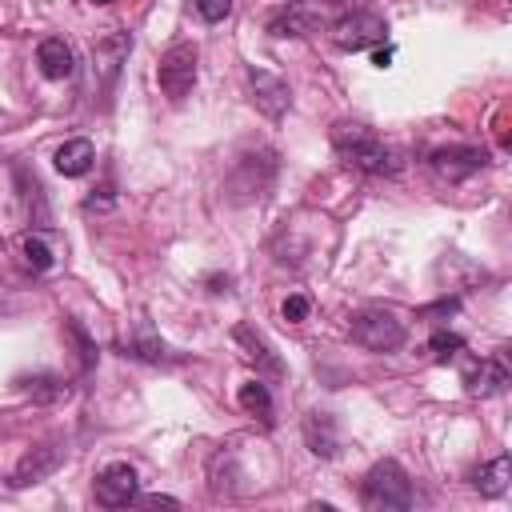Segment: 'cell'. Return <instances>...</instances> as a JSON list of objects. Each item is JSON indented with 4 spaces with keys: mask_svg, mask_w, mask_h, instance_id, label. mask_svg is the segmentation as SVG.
Returning a JSON list of instances; mask_svg holds the SVG:
<instances>
[{
    "mask_svg": "<svg viewBox=\"0 0 512 512\" xmlns=\"http://www.w3.org/2000/svg\"><path fill=\"white\" fill-rule=\"evenodd\" d=\"M332 148H336V156H340L348 168H356V172H368V176H388V172H396V160H392L388 144H384L372 128H364V124H356V120L332 124Z\"/></svg>",
    "mask_w": 512,
    "mask_h": 512,
    "instance_id": "cell-1",
    "label": "cell"
},
{
    "mask_svg": "<svg viewBox=\"0 0 512 512\" xmlns=\"http://www.w3.org/2000/svg\"><path fill=\"white\" fill-rule=\"evenodd\" d=\"M360 500L368 512H404L412 508V480L396 460H376L360 484Z\"/></svg>",
    "mask_w": 512,
    "mask_h": 512,
    "instance_id": "cell-2",
    "label": "cell"
},
{
    "mask_svg": "<svg viewBox=\"0 0 512 512\" xmlns=\"http://www.w3.org/2000/svg\"><path fill=\"white\" fill-rule=\"evenodd\" d=\"M352 340L368 352H392L404 344V320L388 308H364L352 316Z\"/></svg>",
    "mask_w": 512,
    "mask_h": 512,
    "instance_id": "cell-3",
    "label": "cell"
},
{
    "mask_svg": "<svg viewBox=\"0 0 512 512\" xmlns=\"http://www.w3.org/2000/svg\"><path fill=\"white\" fill-rule=\"evenodd\" d=\"M196 44H172L164 56H160V68H156V80H160V92L168 100H184L196 84Z\"/></svg>",
    "mask_w": 512,
    "mask_h": 512,
    "instance_id": "cell-4",
    "label": "cell"
},
{
    "mask_svg": "<svg viewBox=\"0 0 512 512\" xmlns=\"http://www.w3.org/2000/svg\"><path fill=\"white\" fill-rule=\"evenodd\" d=\"M384 36H388V24H384V16H376V12H364V8H356V12H344V16L332 24V40H336V48H340V52H364V48L380 44Z\"/></svg>",
    "mask_w": 512,
    "mask_h": 512,
    "instance_id": "cell-5",
    "label": "cell"
},
{
    "mask_svg": "<svg viewBox=\"0 0 512 512\" xmlns=\"http://www.w3.org/2000/svg\"><path fill=\"white\" fill-rule=\"evenodd\" d=\"M136 488H140L136 468H132V464H124V460L104 464V468L96 472V484H92L96 504H104V508H128V504L136 500Z\"/></svg>",
    "mask_w": 512,
    "mask_h": 512,
    "instance_id": "cell-6",
    "label": "cell"
},
{
    "mask_svg": "<svg viewBox=\"0 0 512 512\" xmlns=\"http://www.w3.org/2000/svg\"><path fill=\"white\" fill-rule=\"evenodd\" d=\"M480 168H488V152L472 148V144H452V148H436L432 152V172L448 184H460L468 176H476Z\"/></svg>",
    "mask_w": 512,
    "mask_h": 512,
    "instance_id": "cell-7",
    "label": "cell"
},
{
    "mask_svg": "<svg viewBox=\"0 0 512 512\" xmlns=\"http://www.w3.org/2000/svg\"><path fill=\"white\" fill-rule=\"evenodd\" d=\"M60 464H64V448H60V444H40V448H32V452L20 456V464L12 468L8 484H12V488H28V484H36V480H48Z\"/></svg>",
    "mask_w": 512,
    "mask_h": 512,
    "instance_id": "cell-8",
    "label": "cell"
},
{
    "mask_svg": "<svg viewBox=\"0 0 512 512\" xmlns=\"http://www.w3.org/2000/svg\"><path fill=\"white\" fill-rule=\"evenodd\" d=\"M248 84H252V100H256V108H260L264 116L280 120V116L288 112L292 92H288V84H284L280 76H272V72H264V68H248Z\"/></svg>",
    "mask_w": 512,
    "mask_h": 512,
    "instance_id": "cell-9",
    "label": "cell"
},
{
    "mask_svg": "<svg viewBox=\"0 0 512 512\" xmlns=\"http://www.w3.org/2000/svg\"><path fill=\"white\" fill-rule=\"evenodd\" d=\"M464 388H468L472 396H500V392L508 388V364H504V356L496 352V356L472 360V364L464 368Z\"/></svg>",
    "mask_w": 512,
    "mask_h": 512,
    "instance_id": "cell-10",
    "label": "cell"
},
{
    "mask_svg": "<svg viewBox=\"0 0 512 512\" xmlns=\"http://www.w3.org/2000/svg\"><path fill=\"white\" fill-rule=\"evenodd\" d=\"M36 64H40V72L48 80H68L76 72V52H72V44L64 36H48L36 48Z\"/></svg>",
    "mask_w": 512,
    "mask_h": 512,
    "instance_id": "cell-11",
    "label": "cell"
},
{
    "mask_svg": "<svg viewBox=\"0 0 512 512\" xmlns=\"http://www.w3.org/2000/svg\"><path fill=\"white\" fill-rule=\"evenodd\" d=\"M128 48H132V36H128V32H108L104 40H96V72H100V80H104V92L112 88L120 64L128 60Z\"/></svg>",
    "mask_w": 512,
    "mask_h": 512,
    "instance_id": "cell-12",
    "label": "cell"
},
{
    "mask_svg": "<svg viewBox=\"0 0 512 512\" xmlns=\"http://www.w3.org/2000/svg\"><path fill=\"white\" fill-rule=\"evenodd\" d=\"M232 340L244 348V356L260 368V372H268V376H284V364H280V356L268 348V340L252 328V324H236V332H232Z\"/></svg>",
    "mask_w": 512,
    "mask_h": 512,
    "instance_id": "cell-13",
    "label": "cell"
},
{
    "mask_svg": "<svg viewBox=\"0 0 512 512\" xmlns=\"http://www.w3.org/2000/svg\"><path fill=\"white\" fill-rule=\"evenodd\" d=\"M52 164H56V172H60V176H84V172L96 164V148H92V140H84V136L64 140V144L56 148Z\"/></svg>",
    "mask_w": 512,
    "mask_h": 512,
    "instance_id": "cell-14",
    "label": "cell"
},
{
    "mask_svg": "<svg viewBox=\"0 0 512 512\" xmlns=\"http://www.w3.org/2000/svg\"><path fill=\"white\" fill-rule=\"evenodd\" d=\"M304 440H308V448H312L316 456L332 460V456H336V448H340L336 420H332L328 412H308V420H304Z\"/></svg>",
    "mask_w": 512,
    "mask_h": 512,
    "instance_id": "cell-15",
    "label": "cell"
},
{
    "mask_svg": "<svg viewBox=\"0 0 512 512\" xmlns=\"http://www.w3.org/2000/svg\"><path fill=\"white\" fill-rule=\"evenodd\" d=\"M236 400H240V408H244L248 416H256L260 424H272V392H268V384H264L260 376L248 380V384H240Z\"/></svg>",
    "mask_w": 512,
    "mask_h": 512,
    "instance_id": "cell-16",
    "label": "cell"
},
{
    "mask_svg": "<svg viewBox=\"0 0 512 512\" xmlns=\"http://www.w3.org/2000/svg\"><path fill=\"white\" fill-rule=\"evenodd\" d=\"M508 456H496V460H488L484 468H476L472 472V488L480 492V496H504L508 492Z\"/></svg>",
    "mask_w": 512,
    "mask_h": 512,
    "instance_id": "cell-17",
    "label": "cell"
},
{
    "mask_svg": "<svg viewBox=\"0 0 512 512\" xmlns=\"http://www.w3.org/2000/svg\"><path fill=\"white\" fill-rule=\"evenodd\" d=\"M120 348H124V356H136V360H148V364H160V360H164V344L156 340V332H152L148 320H140V324H136V336L124 340Z\"/></svg>",
    "mask_w": 512,
    "mask_h": 512,
    "instance_id": "cell-18",
    "label": "cell"
},
{
    "mask_svg": "<svg viewBox=\"0 0 512 512\" xmlns=\"http://www.w3.org/2000/svg\"><path fill=\"white\" fill-rule=\"evenodd\" d=\"M20 256H24V264H28L32 272H48V268L56 264V252H52V244H48L44 232H28V236L20 240Z\"/></svg>",
    "mask_w": 512,
    "mask_h": 512,
    "instance_id": "cell-19",
    "label": "cell"
},
{
    "mask_svg": "<svg viewBox=\"0 0 512 512\" xmlns=\"http://www.w3.org/2000/svg\"><path fill=\"white\" fill-rule=\"evenodd\" d=\"M428 348H432V356L440 360V364H448L460 348H464V340L456 336V332H432V340H428Z\"/></svg>",
    "mask_w": 512,
    "mask_h": 512,
    "instance_id": "cell-20",
    "label": "cell"
},
{
    "mask_svg": "<svg viewBox=\"0 0 512 512\" xmlns=\"http://www.w3.org/2000/svg\"><path fill=\"white\" fill-rule=\"evenodd\" d=\"M192 8L200 12V20H208V24H220V20L232 12V0H192Z\"/></svg>",
    "mask_w": 512,
    "mask_h": 512,
    "instance_id": "cell-21",
    "label": "cell"
},
{
    "mask_svg": "<svg viewBox=\"0 0 512 512\" xmlns=\"http://www.w3.org/2000/svg\"><path fill=\"white\" fill-rule=\"evenodd\" d=\"M280 312H284V320H292V324H300V320H308V312H312V304H308V296H288V300L280 304Z\"/></svg>",
    "mask_w": 512,
    "mask_h": 512,
    "instance_id": "cell-22",
    "label": "cell"
},
{
    "mask_svg": "<svg viewBox=\"0 0 512 512\" xmlns=\"http://www.w3.org/2000/svg\"><path fill=\"white\" fill-rule=\"evenodd\" d=\"M144 504H148V508H160V504H164V508H176L172 496H144Z\"/></svg>",
    "mask_w": 512,
    "mask_h": 512,
    "instance_id": "cell-23",
    "label": "cell"
},
{
    "mask_svg": "<svg viewBox=\"0 0 512 512\" xmlns=\"http://www.w3.org/2000/svg\"><path fill=\"white\" fill-rule=\"evenodd\" d=\"M388 60H392V48H380V52H372V64H376V68H384Z\"/></svg>",
    "mask_w": 512,
    "mask_h": 512,
    "instance_id": "cell-24",
    "label": "cell"
},
{
    "mask_svg": "<svg viewBox=\"0 0 512 512\" xmlns=\"http://www.w3.org/2000/svg\"><path fill=\"white\" fill-rule=\"evenodd\" d=\"M92 4H112V0H92Z\"/></svg>",
    "mask_w": 512,
    "mask_h": 512,
    "instance_id": "cell-25",
    "label": "cell"
}]
</instances>
